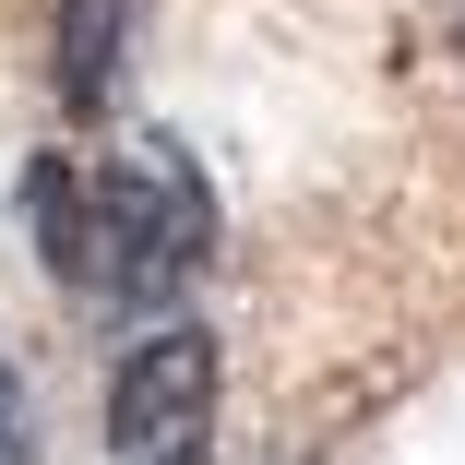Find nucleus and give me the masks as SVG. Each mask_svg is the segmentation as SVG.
I'll return each mask as SVG.
<instances>
[{
	"mask_svg": "<svg viewBox=\"0 0 465 465\" xmlns=\"http://www.w3.org/2000/svg\"><path fill=\"white\" fill-rule=\"evenodd\" d=\"M203 262H215V179L179 143H132V155L72 167V287L167 311Z\"/></svg>",
	"mask_w": 465,
	"mask_h": 465,
	"instance_id": "1",
	"label": "nucleus"
},
{
	"mask_svg": "<svg viewBox=\"0 0 465 465\" xmlns=\"http://www.w3.org/2000/svg\"><path fill=\"white\" fill-rule=\"evenodd\" d=\"M0 465H36V418H25V394H13V370H0Z\"/></svg>",
	"mask_w": 465,
	"mask_h": 465,
	"instance_id": "4",
	"label": "nucleus"
},
{
	"mask_svg": "<svg viewBox=\"0 0 465 465\" xmlns=\"http://www.w3.org/2000/svg\"><path fill=\"white\" fill-rule=\"evenodd\" d=\"M132 36H143V0H60V36H48V60H60V108H72V120H96V108L120 96Z\"/></svg>",
	"mask_w": 465,
	"mask_h": 465,
	"instance_id": "3",
	"label": "nucleus"
},
{
	"mask_svg": "<svg viewBox=\"0 0 465 465\" xmlns=\"http://www.w3.org/2000/svg\"><path fill=\"white\" fill-rule=\"evenodd\" d=\"M215 394H227V346L203 322H155L120 346L108 370V453L120 465H155V453H192L215 430Z\"/></svg>",
	"mask_w": 465,
	"mask_h": 465,
	"instance_id": "2",
	"label": "nucleus"
},
{
	"mask_svg": "<svg viewBox=\"0 0 465 465\" xmlns=\"http://www.w3.org/2000/svg\"><path fill=\"white\" fill-rule=\"evenodd\" d=\"M155 465H203V441H192V453H155Z\"/></svg>",
	"mask_w": 465,
	"mask_h": 465,
	"instance_id": "5",
	"label": "nucleus"
}]
</instances>
